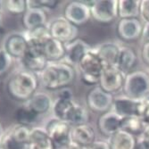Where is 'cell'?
Here are the masks:
<instances>
[{
	"label": "cell",
	"instance_id": "obj_28",
	"mask_svg": "<svg viewBox=\"0 0 149 149\" xmlns=\"http://www.w3.org/2000/svg\"><path fill=\"white\" fill-rule=\"evenodd\" d=\"M147 125L148 124L141 117H138V116L129 117L123 119L121 130L132 134L133 136H135V135L140 136V135L144 133Z\"/></svg>",
	"mask_w": 149,
	"mask_h": 149
},
{
	"label": "cell",
	"instance_id": "obj_25",
	"mask_svg": "<svg viewBox=\"0 0 149 149\" xmlns=\"http://www.w3.org/2000/svg\"><path fill=\"white\" fill-rule=\"evenodd\" d=\"M140 0H118V16L120 19L137 18L140 15Z\"/></svg>",
	"mask_w": 149,
	"mask_h": 149
},
{
	"label": "cell",
	"instance_id": "obj_36",
	"mask_svg": "<svg viewBox=\"0 0 149 149\" xmlns=\"http://www.w3.org/2000/svg\"><path fill=\"white\" fill-rule=\"evenodd\" d=\"M134 149H149V139L144 134L140 135L138 139H136Z\"/></svg>",
	"mask_w": 149,
	"mask_h": 149
},
{
	"label": "cell",
	"instance_id": "obj_24",
	"mask_svg": "<svg viewBox=\"0 0 149 149\" xmlns=\"http://www.w3.org/2000/svg\"><path fill=\"white\" fill-rule=\"evenodd\" d=\"M48 62L63 61L65 56V45L55 38H51L41 47Z\"/></svg>",
	"mask_w": 149,
	"mask_h": 149
},
{
	"label": "cell",
	"instance_id": "obj_4",
	"mask_svg": "<svg viewBox=\"0 0 149 149\" xmlns=\"http://www.w3.org/2000/svg\"><path fill=\"white\" fill-rule=\"evenodd\" d=\"M123 89L125 96L130 98H145L149 95V75L142 71L130 72L125 77Z\"/></svg>",
	"mask_w": 149,
	"mask_h": 149
},
{
	"label": "cell",
	"instance_id": "obj_46",
	"mask_svg": "<svg viewBox=\"0 0 149 149\" xmlns=\"http://www.w3.org/2000/svg\"><path fill=\"white\" fill-rule=\"evenodd\" d=\"M0 149H2V148H1V146H0Z\"/></svg>",
	"mask_w": 149,
	"mask_h": 149
},
{
	"label": "cell",
	"instance_id": "obj_39",
	"mask_svg": "<svg viewBox=\"0 0 149 149\" xmlns=\"http://www.w3.org/2000/svg\"><path fill=\"white\" fill-rule=\"evenodd\" d=\"M141 37L146 42H149V22H146L145 25L143 26Z\"/></svg>",
	"mask_w": 149,
	"mask_h": 149
},
{
	"label": "cell",
	"instance_id": "obj_6",
	"mask_svg": "<svg viewBox=\"0 0 149 149\" xmlns=\"http://www.w3.org/2000/svg\"><path fill=\"white\" fill-rule=\"evenodd\" d=\"M51 37L63 44H68L78 37L79 29L63 16L56 17L47 23Z\"/></svg>",
	"mask_w": 149,
	"mask_h": 149
},
{
	"label": "cell",
	"instance_id": "obj_8",
	"mask_svg": "<svg viewBox=\"0 0 149 149\" xmlns=\"http://www.w3.org/2000/svg\"><path fill=\"white\" fill-rule=\"evenodd\" d=\"M125 77L126 75L116 66L104 65L99 80V87L113 95V93L118 92L123 88Z\"/></svg>",
	"mask_w": 149,
	"mask_h": 149
},
{
	"label": "cell",
	"instance_id": "obj_35",
	"mask_svg": "<svg viewBox=\"0 0 149 149\" xmlns=\"http://www.w3.org/2000/svg\"><path fill=\"white\" fill-rule=\"evenodd\" d=\"M140 15L146 22H149V0H142L141 1Z\"/></svg>",
	"mask_w": 149,
	"mask_h": 149
},
{
	"label": "cell",
	"instance_id": "obj_30",
	"mask_svg": "<svg viewBox=\"0 0 149 149\" xmlns=\"http://www.w3.org/2000/svg\"><path fill=\"white\" fill-rule=\"evenodd\" d=\"M31 129V128H30V127L16 123L15 125L11 126L7 130V131L11 134V136L16 141H18L19 143H21L22 145L29 146Z\"/></svg>",
	"mask_w": 149,
	"mask_h": 149
},
{
	"label": "cell",
	"instance_id": "obj_15",
	"mask_svg": "<svg viewBox=\"0 0 149 149\" xmlns=\"http://www.w3.org/2000/svg\"><path fill=\"white\" fill-rule=\"evenodd\" d=\"M143 26L138 18L120 19L117 25V33L125 41H134L142 35Z\"/></svg>",
	"mask_w": 149,
	"mask_h": 149
},
{
	"label": "cell",
	"instance_id": "obj_34",
	"mask_svg": "<svg viewBox=\"0 0 149 149\" xmlns=\"http://www.w3.org/2000/svg\"><path fill=\"white\" fill-rule=\"evenodd\" d=\"M140 117L149 124V95L140 100Z\"/></svg>",
	"mask_w": 149,
	"mask_h": 149
},
{
	"label": "cell",
	"instance_id": "obj_44",
	"mask_svg": "<svg viewBox=\"0 0 149 149\" xmlns=\"http://www.w3.org/2000/svg\"><path fill=\"white\" fill-rule=\"evenodd\" d=\"M2 24V15H1V12H0V27H1Z\"/></svg>",
	"mask_w": 149,
	"mask_h": 149
},
{
	"label": "cell",
	"instance_id": "obj_10",
	"mask_svg": "<svg viewBox=\"0 0 149 149\" xmlns=\"http://www.w3.org/2000/svg\"><path fill=\"white\" fill-rule=\"evenodd\" d=\"M63 17L78 27L88 22L90 19V7L86 1H72L66 5Z\"/></svg>",
	"mask_w": 149,
	"mask_h": 149
},
{
	"label": "cell",
	"instance_id": "obj_5",
	"mask_svg": "<svg viewBox=\"0 0 149 149\" xmlns=\"http://www.w3.org/2000/svg\"><path fill=\"white\" fill-rule=\"evenodd\" d=\"M45 129L48 133L54 149H65L72 142V126L65 121L54 117L47 121Z\"/></svg>",
	"mask_w": 149,
	"mask_h": 149
},
{
	"label": "cell",
	"instance_id": "obj_13",
	"mask_svg": "<svg viewBox=\"0 0 149 149\" xmlns=\"http://www.w3.org/2000/svg\"><path fill=\"white\" fill-rule=\"evenodd\" d=\"M112 111L123 119L140 117V100L132 99L126 96L116 97L113 102Z\"/></svg>",
	"mask_w": 149,
	"mask_h": 149
},
{
	"label": "cell",
	"instance_id": "obj_20",
	"mask_svg": "<svg viewBox=\"0 0 149 149\" xmlns=\"http://www.w3.org/2000/svg\"><path fill=\"white\" fill-rule=\"evenodd\" d=\"M26 40L28 41L29 46L38 47L41 48L49 39L52 38L48 26L44 25L37 27V28L28 30L22 32Z\"/></svg>",
	"mask_w": 149,
	"mask_h": 149
},
{
	"label": "cell",
	"instance_id": "obj_43",
	"mask_svg": "<svg viewBox=\"0 0 149 149\" xmlns=\"http://www.w3.org/2000/svg\"><path fill=\"white\" fill-rule=\"evenodd\" d=\"M2 8H4L3 7V1H0V12L2 11Z\"/></svg>",
	"mask_w": 149,
	"mask_h": 149
},
{
	"label": "cell",
	"instance_id": "obj_12",
	"mask_svg": "<svg viewBox=\"0 0 149 149\" xmlns=\"http://www.w3.org/2000/svg\"><path fill=\"white\" fill-rule=\"evenodd\" d=\"M3 48L13 59L21 60L29 48V43L22 32H13L5 38Z\"/></svg>",
	"mask_w": 149,
	"mask_h": 149
},
{
	"label": "cell",
	"instance_id": "obj_19",
	"mask_svg": "<svg viewBox=\"0 0 149 149\" xmlns=\"http://www.w3.org/2000/svg\"><path fill=\"white\" fill-rule=\"evenodd\" d=\"M53 100L51 97L46 92H36L33 96L24 103L27 106H29L31 109L36 113L38 115H42L48 113L52 110Z\"/></svg>",
	"mask_w": 149,
	"mask_h": 149
},
{
	"label": "cell",
	"instance_id": "obj_32",
	"mask_svg": "<svg viewBox=\"0 0 149 149\" xmlns=\"http://www.w3.org/2000/svg\"><path fill=\"white\" fill-rule=\"evenodd\" d=\"M0 146L2 149H29L28 146L22 145L16 141L7 130H6L4 137L0 141Z\"/></svg>",
	"mask_w": 149,
	"mask_h": 149
},
{
	"label": "cell",
	"instance_id": "obj_37",
	"mask_svg": "<svg viewBox=\"0 0 149 149\" xmlns=\"http://www.w3.org/2000/svg\"><path fill=\"white\" fill-rule=\"evenodd\" d=\"M88 149H111L109 143L105 141H95Z\"/></svg>",
	"mask_w": 149,
	"mask_h": 149
},
{
	"label": "cell",
	"instance_id": "obj_11",
	"mask_svg": "<svg viewBox=\"0 0 149 149\" xmlns=\"http://www.w3.org/2000/svg\"><path fill=\"white\" fill-rule=\"evenodd\" d=\"M20 61L23 69L36 74L41 72L48 63L42 52V48L33 46H29L28 50Z\"/></svg>",
	"mask_w": 149,
	"mask_h": 149
},
{
	"label": "cell",
	"instance_id": "obj_9",
	"mask_svg": "<svg viewBox=\"0 0 149 149\" xmlns=\"http://www.w3.org/2000/svg\"><path fill=\"white\" fill-rule=\"evenodd\" d=\"M113 97L99 86L93 88L87 96V104L89 109L96 113H106L112 108Z\"/></svg>",
	"mask_w": 149,
	"mask_h": 149
},
{
	"label": "cell",
	"instance_id": "obj_31",
	"mask_svg": "<svg viewBox=\"0 0 149 149\" xmlns=\"http://www.w3.org/2000/svg\"><path fill=\"white\" fill-rule=\"evenodd\" d=\"M3 7L13 15H23L28 9L27 0H6L3 1Z\"/></svg>",
	"mask_w": 149,
	"mask_h": 149
},
{
	"label": "cell",
	"instance_id": "obj_27",
	"mask_svg": "<svg viewBox=\"0 0 149 149\" xmlns=\"http://www.w3.org/2000/svg\"><path fill=\"white\" fill-rule=\"evenodd\" d=\"M88 112L86 108L77 102H74L65 118V123H69L71 126L86 124L88 123Z\"/></svg>",
	"mask_w": 149,
	"mask_h": 149
},
{
	"label": "cell",
	"instance_id": "obj_18",
	"mask_svg": "<svg viewBox=\"0 0 149 149\" xmlns=\"http://www.w3.org/2000/svg\"><path fill=\"white\" fill-rule=\"evenodd\" d=\"M72 141L84 146H90L96 141V133L88 123L72 127Z\"/></svg>",
	"mask_w": 149,
	"mask_h": 149
},
{
	"label": "cell",
	"instance_id": "obj_38",
	"mask_svg": "<svg viewBox=\"0 0 149 149\" xmlns=\"http://www.w3.org/2000/svg\"><path fill=\"white\" fill-rule=\"evenodd\" d=\"M142 57L143 60L149 64V42H146L142 48Z\"/></svg>",
	"mask_w": 149,
	"mask_h": 149
},
{
	"label": "cell",
	"instance_id": "obj_29",
	"mask_svg": "<svg viewBox=\"0 0 149 149\" xmlns=\"http://www.w3.org/2000/svg\"><path fill=\"white\" fill-rule=\"evenodd\" d=\"M15 117H16L18 124L32 128L34 127V124L38 120L39 115L34 113L29 106H27L23 103V104L17 109Z\"/></svg>",
	"mask_w": 149,
	"mask_h": 149
},
{
	"label": "cell",
	"instance_id": "obj_42",
	"mask_svg": "<svg viewBox=\"0 0 149 149\" xmlns=\"http://www.w3.org/2000/svg\"><path fill=\"white\" fill-rule=\"evenodd\" d=\"M145 136L149 139V124L147 125V127L146 128V130H145V131H144V133H143Z\"/></svg>",
	"mask_w": 149,
	"mask_h": 149
},
{
	"label": "cell",
	"instance_id": "obj_40",
	"mask_svg": "<svg viewBox=\"0 0 149 149\" xmlns=\"http://www.w3.org/2000/svg\"><path fill=\"white\" fill-rule=\"evenodd\" d=\"M65 149H88V146H81V145H79V144L72 141L68 146H67V147Z\"/></svg>",
	"mask_w": 149,
	"mask_h": 149
},
{
	"label": "cell",
	"instance_id": "obj_2",
	"mask_svg": "<svg viewBox=\"0 0 149 149\" xmlns=\"http://www.w3.org/2000/svg\"><path fill=\"white\" fill-rule=\"evenodd\" d=\"M38 86V74L22 69L8 79L6 91L13 100L26 103L37 92Z\"/></svg>",
	"mask_w": 149,
	"mask_h": 149
},
{
	"label": "cell",
	"instance_id": "obj_23",
	"mask_svg": "<svg viewBox=\"0 0 149 149\" xmlns=\"http://www.w3.org/2000/svg\"><path fill=\"white\" fill-rule=\"evenodd\" d=\"M94 49L98 54L104 65L116 66L120 52V46L113 42H105Z\"/></svg>",
	"mask_w": 149,
	"mask_h": 149
},
{
	"label": "cell",
	"instance_id": "obj_41",
	"mask_svg": "<svg viewBox=\"0 0 149 149\" xmlns=\"http://www.w3.org/2000/svg\"><path fill=\"white\" fill-rule=\"evenodd\" d=\"M5 132H6V130H5V129H4V127H3L2 123H0V141H1L2 138L4 137Z\"/></svg>",
	"mask_w": 149,
	"mask_h": 149
},
{
	"label": "cell",
	"instance_id": "obj_33",
	"mask_svg": "<svg viewBox=\"0 0 149 149\" xmlns=\"http://www.w3.org/2000/svg\"><path fill=\"white\" fill-rule=\"evenodd\" d=\"M13 59L2 47L0 48V77L5 75L11 68Z\"/></svg>",
	"mask_w": 149,
	"mask_h": 149
},
{
	"label": "cell",
	"instance_id": "obj_14",
	"mask_svg": "<svg viewBox=\"0 0 149 149\" xmlns=\"http://www.w3.org/2000/svg\"><path fill=\"white\" fill-rule=\"evenodd\" d=\"M92 49V47L83 39L76 38L73 41L65 44V56L63 61L72 66H78L83 57Z\"/></svg>",
	"mask_w": 149,
	"mask_h": 149
},
{
	"label": "cell",
	"instance_id": "obj_21",
	"mask_svg": "<svg viewBox=\"0 0 149 149\" xmlns=\"http://www.w3.org/2000/svg\"><path fill=\"white\" fill-rule=\"evenodd\" d=\"M137 63V55L129 47H120L116 67L125 75L130 72Z\"/></svg>",
	"mask_w": 149,
	"mask_h": 149
},
{
	"label": "cell",
	"instance_id": "obj_3",
	"mask_svg": "<svg viewBox=\"0 0 149 149\" xmlns=\"http://www.w3.org/2000/svg\"><path fill=\"white\" fill-rule=\"evenodd\" d=\"M104 63L98 54L92 48L77 66L80 73V79L87 85L99 84Z\"/></svg>",
	"mask_w": 149,
	"mask_h": 149
},
{
	"label": "cell",
	"instance_id": "obj_22",
	"mask_svg": "<svg viewBox=\"0 0 149 149\" xmlns=\"http://www.w3.org/2000/svg\"><path fill=\"white\" fill-rule=\"evenodd\" d=\"M48 147H53V144L45 127H32L30 134L29 149H43Z\"/></svg>",
	"mask_w": 149,
	"mask_h": 149
},
{
	"label": "cell",
	"instance_id": "obj_17",
	"mask_svg": "<svg viewBox=\"0 0 149 149\" xmlns=\"http://www.w3.org/2000/svg\"><path fill=\"white\" fill-rule=\"evenodd\" d=\"M22 26L26 31L47 25V15L42 8H28L22 18Z\"/></svg>",
	"mask_w": 149,
	"mask_h": 149
},
{
	"label": "cell",
	"instance_id": "obj_7",
	"mask_svg": "<svg viewBox=\"0 0 149 149\" xmlns=\"http://www.w3.org/2000/svg\"><path fill=\"white\" fill-rule=\"evenodd\" d=\"M90 7L91 17L98 22L109 23L118 17V0L86 1Z\"/></svg>",
	"mask_w": 149,
	"mask_h": 149
},
{
	"label": "cell",
	"instance_id": "obj_45",
	"mask_svg": "<svg viewBox=\"0 0 149 149\" xmlns=\"http://www.w3.org/2000/svg\"><path fill=\"white\" fill-rule=\"evenodd\" d=\"M43 149H54L53 147H48V148H43Z\"/></svg>",
	"mask_w": 149,
	"mask_h": 149
},
{
	"label": "cell",
	"instance_id": "obj_1",
	"mask_svg": "<svg viewBox=\"0 0 149 149\" xmlns=\"http://www.w3.org/2000/svg\"><path fill=\"white\" fill-rule=\"evenodd\" d=\"M38 76L39 83L46 89L58 91L73 82L76 72L73 66L64 61L48 62L45 69Z\"/></svg>",
	"mask_w": 149,
	"mask_h": 149
},
{
	"label": "cell",
	"instance_id": "obj_16",
	"mask_svg": "<svg viewBox=\"0 0 149 149\" xmlns=\"http://www.w3.org/2000/svg\"><path fill=\"white\" fill-rule=\"evenodd\" d=\"M123 119L113 111H108L101 115L98 120L100 132L107 137H112L121 130Z\"/></svg>",
	"mask_w": 149,
	"mask_h": 149
},
{
	"label": "cell",
	"instance_id": "obj_26",
	"mask_svg": "<svg viewBox=\"0 0 149 149\" xmlns=\"http://www.w3.org/2000/svg\"><path fill=\"white\" fill-rule=\"evenodd\" d=\"M136 138L132 134L120 130L110 138L109 146L111 149H134Z\"/></svg>",
	"mask_w": 149,
	"mask_h": 149
}]
</instances>
